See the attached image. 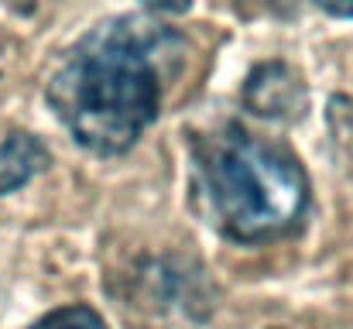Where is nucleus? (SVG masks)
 Instances as JSON below:
<instances>
[{"instance_id":"39448f33","label":"nucleus","mask_w":353,"mask_h":329,"mask_svg":"<svg viewBox=\"0 0 353 329\" xmlns=\"http://www.w3.org/2000/svg\"><path fill=\"white\" fill-rule=\"evenodd\" d=\"M28 329H107V323L90 306H62V309L41 316L38 323H31Z\"/></svg>"},{"instance_id":"f03ea898","label":"nucleus","mask_w":353,"mask_h":329,"mask_svg":"<svg viewBox=\"0 0 353 329\" xmlns=\"http://www.w3.org/2000/svg\"><path fill=\"white\" fill-rule=\"evenodd\" d=\"M192 199L223 237L261 243L302 219L309 179L288 148L223 123L192 144Z\"/></svg>"},{"instance_id":"20e7f679","label":"nucleus","mask_w":353,"mask_h":329,"mask_svg":"<svg viewBox=\"0 0 353 329\" xmlns=\"http://www.w3.org/2000/svg\"><path fill=\"white\" fill-rule=\"evenodd\" d=\"M45 168H48V148L41 144V137L17 130L0 141V196L17 192Z\"/></svg>"},{"instance_id":"7ed1b4c3","label":"nucleus","mask_w":353,"mask_h":329,"mask_svg":"<svg viewBox=\"0 0 353 329\" xmlns=\"http://www.w3.org/2000/svg\"><path fill=\"white\" fill-rule=\"evenodd\" d=\"M243 103L271 120H295L305 110V86L288 66L271 62L250 72L243 86Z\"/></svg>"},{"instance_id":"f257e3e1","label":"nucleus","mask_w":353,"mask_h":329,"mask_svg":"<svg viewBox=\"0 0 353 329\" xmlns=\"http://www.w3.org/2000/svg\"><path fill=\"white\" fill-rule=\"evenodd\" d=\"M179 34L148 17L97 24L48 79V107L93 154H123L158 120Z\"/></svg>"},{"instance_id":"423d86ee","label":"nucleus","mask_w":353,"mask_h":329,"mask_svg":"<svg viewBox=\"0 0 353 329\" xmlns=\"http://www.w3.org/2000/svg\"><path fill=\"white\" fill-rule=\"evenodd\" d=\"M141 3H148L151 10H165V14H179V10H185L192 0H141Z\"/></svg>"},{"instance_id":"0eeeda50","label":"nucleus","mask_w":353,"mask_h":329,"mask_svg":"<svg viewBox=\"0 0 353 329\" xmlns=\"http://www.w3.org/2000/svg\"><path fill=\"white\" fill-rule=\"evenodd\" d=\"M323 10L336 14V17H353V0H316Z\"/></svg>"}]
</instances>
